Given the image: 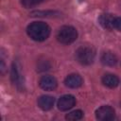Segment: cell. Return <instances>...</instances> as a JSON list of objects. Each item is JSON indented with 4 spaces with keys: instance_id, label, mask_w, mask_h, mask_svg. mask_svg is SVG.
<instances>
[{
    "instance_id": "1",
    "label": "cell",
    "mask_w": 121,
    "mask_h": 121,
    "mask_svg": "<svg viewBox=\"0 0 121 121\" xmlns=\"http://www.w3.org/2000/svg\"><path fill=\"white\" fill-rule=\"evenodd\" d=\"M27 35L36 42H43L50 35V27L43 22H33L26 28Z\"/></svg>"
},
{
    "instance_id": "2",
    "label": "cell",
    "mask_w": 121,
    "mask_h": 121,
    "mask_svg": "<svg viewBox=\"0 0 121 121\" xmlns=\"http://www.w3.org/2000/svg\"><path fill=\"white\" fill-rule=\"evenodd\" d=\"M77 38H78V32H77L76 28L71 26H61L57 33L58 41L63 44L72 43L77 40Z\"/></svg>"
},
{
    "instance_id": "3",
    "label": "cell",
    "mask_w": 121,
    "mask_h": 121,
    "mask_svg": "<svg viewBox=\"0 0 121 121\" xmlns=\"http://www.w3.org/2000/svg\"><path fill=\"white\" fill-rule=\"evenodd\" d=\"M76 59L82 65H90L94 62L95 53L90 46H80L76 51Z\"/></svg>"
},
{
    "instance_id": "4",
    "label": "cell",
    "mask_w": 121,
    "mask_h": 121,
    "mask_svg": "<svg viewBox=\"0 0 121 121\" xmlns=\"http://www.w3.org/2000/svg\"><path fill=\"white\" fill-rule=\"evenodd\" d=\"M95 117L101 121H110L114 118V110L111 106H101L95 111Z\"/></svg>"
},
{
    "instance_id": "5",
    "label": "cell",
    "mask_w": 121,
    "mask_h": 121,
    "mask_svg": "<svg viewBox=\"0 0 121 121\" xmlns=\"http://www.w3.org/2000/svg\"><path fill=\"white\" fill-rule=\"evenodd\" d=\"M76 104V98L75 96L71 95H64L60 97L58 100V108L60 111H68L71 108H73Z\"/></svg>"
},
{
    "instance_id": "6",
    "label": "cell",
    "mask_w": 121,
    "mask_h": 121,
    "mask_svg": "<svg viewBox=\"0 0 121 121\" xmlns=\"http://www.w3.org/2000/svg\"><path fill=\"white\" fill-rule=\"evenodd\" d=\"M40 87L45 91H53L56 89L58 82L57 79L52 76H43L40 79Z\"/></svg>"
},
{
    "instance_id": "7",
    "label": "cell",
    "mask_w": 121,
    "mask_h": 121,
    "mask_svg": "<svg viewBox=\"0 0 121 121\" xmlns=\"http://www.w3.org/2000/svg\"><path fill=\"white\" fill-rule=\"evenodd\" d=\"M82 78L78 75V74H71L69 76H67L64 79V83L67 87L69 88H73V89H76V88H78L82 85Z\"/></svg>"
},
{
    "instance_id": "8",
    "label": "cell",
    "mask_w": 121,
    "mask_h": 121,
    "mask_svg": "<svg viewBox=\"0 0 121 121\" xmlns=\"http://www.w3.org/2000/svg\"><path fill=\"white\" fill-rule=\"evenodd\" d=\"M55 99L50 95H42L38 98V106L43 111H49L54 106Z\"/></svg>"
},
{
    "instance_id": "9",
    "label": "cell",
    "mask_w": 121,
    "mask_h": 121,
    "mask_svg": "<svg viewBox=\"0 0 121 121\" xmlns=\"http://www.w3.org/2000/svg\"><path fill=\"white\" fill-rule=\"evenodd\" d=\"M101 62L104 64V65H107V66H114L116 63H117V58L116 56L112 53V52H104L102 55H101Z\"/></svg>"
},
{
    "instance_id": "10",
    "label": "cell",
    "mask_w": 121,
    "mask_h": 121,
    "mask_svg": "<svg viewBox=\"0 0 121 121\" xmlns=\"http://www.w3.org/2000/svg\"><path fill=\"white\" fill-rule=\"evenodd\" d=\"M102 83L109 88H115L119 84V79L115 75L107 74L102 78Z\"/></svg>"
},
{
    "instance_id": "11",
    "label": "cell",
    "mask_w": 121,
    "mask_h": 121,
    "mask_svg": "<svg viewBox=\"0 0 121 121\" xmlns=\"http://www.w3.org/2000/svg\"><path fill=\"white\" fill-rule=\"evenodd\" d=\"M115 17H113L112 14L109 13H105L102 14L99 17V23L100 25L107 29H112L113 28V20Z\"/></svg>"
},
{
    "instance_id": "12",
    "label": "cell",
    "mask_w": 121,
    "mask_h": 121,
    "mask_svg": "<svg viewBox=\"0 0 121 121\" xmlns=\"http://www.w3.org/2000/svg\"><path fill=\"white\" fill-rule=\"evenodd\" d=\"M20 74H19V71L17 69V66L15 63L12 64V68H11V80L13 82L14 85L17 86V88H20V86L23 85V83H21V80H20Z\"/></svg>"
},
{
    "instance_id": "13",
    "label": "cell",
    "mask_w": 121,
    "mask_h": 121,
    "mask_svg": "<svg viewBox=\"0 0 121 121\" xmlns=\"http://www.w3.org/2000/svg\"><path fill=\"white\" fill-rule=\"evenodd\" d=\"M82 116H83L82 111H80V110H76V111H73V112L67 113L66 116H65V118H66L67 120L75 121V120H79V119H81Z\"/></svg>"
},
{
    "instance_id": "14",
    "label": "cell",
    "mask_w": 121,
    "mask_h": 121,
    "mask_svg": "<svg viewBox=\"0 0 121 121\" xmlns=\"http://www.w3.org/2000/svg\"><path fill=\"white\" fill-rule=\"evenodd\" d=\"M43 1V0H21V4L24 8L29 9V8H33L37 5H39Z\"/></svg>"
},
{
    "instance_id": "15",
    "label": "cell",
    "mask_w": 121,
    "mask_h": 121,
    "mask_svg": "<svg viewBox=\"0 0 121 121\" xmlns=\"http://www.w3.org/2000/svg\"><path fill=\"white\" fill-rule=\"evenodd\" d=\"M113 28L121 31V17H115L113 20Z\"/></svg>"
},
{
    "instance_id": "16",
    "label": "cell",
    "mask_w": 121,
    "mask_h": 121,
    "mask_svg": "<svg viewBox=\"0 0 121 121\" xmlns=\"http://www.w3.org/2000/svg\"><path fill=\"white\" fill-rule=\"evenodd\" d=\"M1 73L4 74L5 73V63H4V60H1Z\"/></svg>"
}]
</instances>
